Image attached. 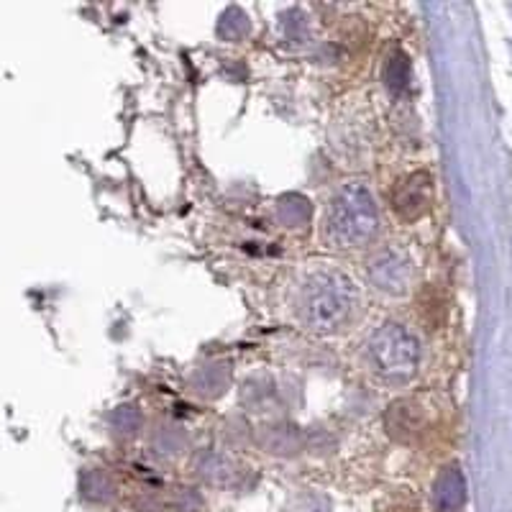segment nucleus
Segmentation results:
<instances>
[{
	"label": "nucleus",
	"instance_id": "20e7f679",
	"mask_svg": "<svg viewBox=\"0 0 512 512\" xmlns=\"http://www.w3.org/2000/svg\"><path fill=\"white\" fill-rule=\"evenodd\" d=\"M369 274H372V282L377 285L379 292L405 295L410 280H413V264L408 262V256L400 254L397 249H384L372 259Z\"/></svg>",
	"mask_w": 512,
	"mask_h": 512
},
{
	"label": "nucleus",
	"instance_id": "39448f33",
	"mask_svg": "<svg viewBox=\"0 0 512 512\" xmlns=\"http://www.w3.org/2000/svg\"><path fill=\"white\" fill-rule=\"evenodd\" d=\"M433 200V180L428 172H413V175L402 177L392 192V205H395L397 216L405 221H418L420 216L428 213Z\"/></svg>",
	"mask_w": 512,
	"mask_h": 512
},
{
	"label": "nucleus",
	"instance_id": "423d86ee",
	"mask_svg": "<svg viewBox=\"0 0 512 512\" xmlns=\"http://www.w3.org/2000/svg\"><path fill=\"white\" fill-rule=\"evenodd\" d=\"M466 500V484L456 466L446 469L436 484V505L441 512H456Z\"/></svg>",
	"mask_w": 512,
	"mask_h": 512
},
{
	"label": "nucleus",
	"instance_id": "f03ea898",
	"mask_svg": "<svg viewBox=\"0 0 512 512\" xmlns=\"http://www.w3.org/2000/svg\"><path fill=\"white\" fill-rule=\"evenodd\" d=\"M379 213L364 182H349L333 195L328 208V239L341 249H361L377 236Z\"/></svg>",
	"mask_w": 512,
	"mask_h": 512
},
{
	"label": "nucleus",
	"instance_id": "f257e3e1",
	"mask_svg": "<svg viewBox=\"0 0 512 512\" xmlns=\"http://www.w3.org/2000/svg\"><path fill=\"white\" fill-rule=\"evenodd\" d=\"M297 305L310 331L333 333L344 328L356 310V287L344 272L320 267L305 277Z\"/></svg>",
	"mask_w": 512,
	"mask_h": 512
},
{
	"label": "nucleus",
	"instance_id": "7ed1b4c3",
	"mask_svg": "<svg viewBox=\"0 0 512 512\" xmlns=\"http://www.w3.org/2000/svg\"><path fill=\"white\" fill-rule=\"evenodd\" d=\"M367 367L379 382L400 387L418 374L420 344L418 338L400 323H382L372 331L364 346Z\"/></svg>",
	"mask_w": 512,
	"mask_h": 512
}]
</instances>
